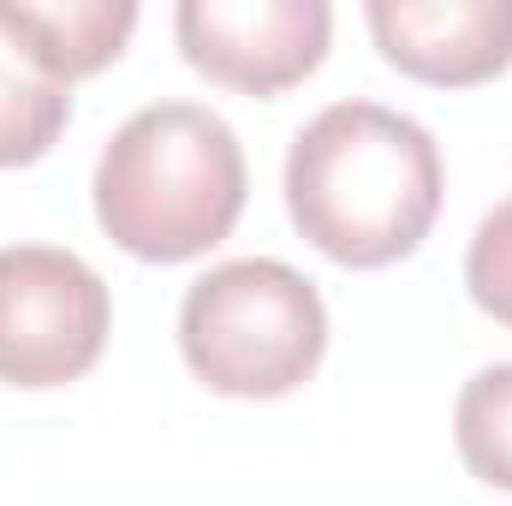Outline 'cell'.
I'll return each instance as SVG.
<instances>
[{
	"label": "cell",
	"mask_w": 512,
	"mask_h": 506,
	"mask_svg": "<svg viewBox=\"0 0 512 506\" xmlns=\"http://www.w3.org/2000/svg\"><path fill=\"white\" fill-rule=\"evenodd\" d=\"M0 18L36 48V60L60 84L96 78L102 66H114L137 30L131 0H0Z\"/></svg>",
	"instance_id": "cell-7"
},
{
	"label": "cell",
	"mask_w": 512,
	"mask_h": 506,
	"mask_svg": "<svg viewBox=\"0 0 512 506\" xmlns=\"http://www.w3.org/2000/svg\"><path fill=\"white\" fill-rule=\"evenodd\" d=\"M453 447L477 483L512 489V364H489L459 387Z\"/></svg>",
	"instance_id": "cell-9"
},
{
	"label": "cell",
	"mask_w": 512,
	"mask_h": 506,
	"mask_svg": "<svg viewBox=\"0 0 512 506\" xmlns=\"http://www.w3.org/2000/svg\"><path fill=\"white\" fill-rule=\"evenodd\" d=\"M465 292L483 316H495L501 328H512V197L495 203L465 251Z\"/></svg>",
	"instance_id": "cell-10"
},
{
	"label": "cell",
	"mask_w": 512,
	"mask_h": 506,
	"mask_svg": "<svg viewBox=\"0 0 512 506\" xmlns=\"http://www.w3.org/2000/svg\"><path fill=\"white\" fill-rule=\"evenodd\" d=\"M286 215L340 268H393L441 215V149L411 114L334 102L286 149Z\"/></svg>",
	"instance_id": "cell-1"
},
{
	"label": "cell",
	"mask_w": 512,
	"mask_h": 506,
	"mask_svg": "<svg viewBox=\"0 0 512 506\" xmlns=\"http://www.w3.org/2000/svg\"><path fill=\"white\" fill-rule=\"evenodd\" d=\"M72 120V84H60L36 48L0 18V173L42 161Z\"/></svg>",
	"instance_id": "cell-8"
},
{
	"label": "cell",
	"mask_w": 512,
	"mask_h": 506,
	"mask_svg": "<svg viewBox=\"0 0 512 506\" xmlns=\"http://www.w3.org/2000/svg\"><path fill=\"white\" fill-rule=\"evenodd\" d=\"M173 36L191 72L221 90L274 102L298 90L334 42V6L322 0H179Z\"/></svg>",
	"instance_id": "cell-5"
},
{
	"label": "cell",
	"mask_w": 512,
	"mask_h": 506,
	"mask_svg": "<svg viewBox=\"0 0 512 506\" xmlns=\"http://www.w3.org/2000/svg\"><path fill=\"white\" fill-rule=\"evenodd\" d=\"M364 24L393 72L471 90L512 66V0H370Z\"/></svg>",
	"instance_id": "cell-6"
},
{
	"label": "cell",
	"mask_w": 512,
	"mask_h": 506,
	"mask_svg": "<svg viewBox=\"0 0 512 506\" xmlns=\"http://www.w3.org/2000/svg\"><path fill=\"white\" fill-rule=\"evenodd\" d=\"M179 352L221 399H286L328 352V304L292 262L239 256L185 286Z\"/></svg>",
	"instance_id": "cell-3"
},
{
	"label": "cell",
	"mask_w": 512,
	"mask_h": 506,
	"mask_svg": "<svg viewBox=\"0 0 512 506\" xmlns=\"http://www.w3.org/2000/svg\"><path fill=\"white\" fill-rule=\"evenodd\" d=\"M114 328L108 280L60 245H0V381L42 393L84 381Z\"/></svg>",
	"instance_id": "cell-4"
},
{
	"label": "cell",
	"mask_w": 512,
	"mask_h": 506,
	"mask_svg": "<svg viewBox=\"0 0 512 506\" xmlns=\"http://www.w3.org/2000/svg\"><path fill=\"white\" fill-rule=\"evenodd\" d=\"M239 131L203 102H149L102 143L96 221L137 262H197L233 239L245 215Z\"/></svg>",
	"instance_id": "cell-2"
}]
</instances>
